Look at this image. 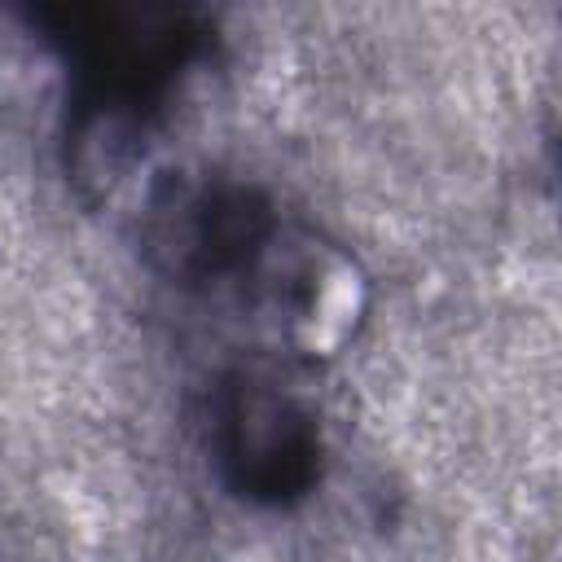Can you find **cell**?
<instances>
[{"instance_id":"obj_1","label":"cell","mask_w":562,"mask_h":562,"mask_svg":"<svg viewBox=\"0 0 562 562\" xmlns=\"http://www.w3.org/2000/svg\"><path fill=\"white\" fill-rule=\"evenodd\" d=\"M277 206L237 180L167 176L140 211V250L149 263L189 290H237L250 299L263 263L285 237Z\"/></svg>"},{"instance_id":"obj_2","label":"cell","mask_w":562,"mask_h":562,"mask_svg":"<svg viewBox=\"0 0 562 562\" xmlns=\"http://www.w3.org/2000/svg\"><path fill=\"white\" fill-rule=\"evenodd\" d=\"M211 452L224 483L255 505H294L321 483L316 413L268 373L237 369L211 400Z\"/></svg>"}]
</instances>
